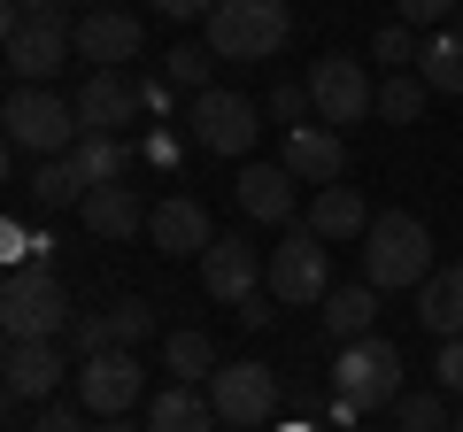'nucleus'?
Here are the masks:
<instances>
[{"label":"nucleus","instance_id":"1","mask_svg":"<svg viewBox=\"0 0 463 432\" xmlns=\"http://www.w3.org/2000/svg\"><path fill=\"white\" fill-rule=\"evenodd\" d=\"M425 278H432L425 216H410V209L371 216V232H364V286H379V294H417Z\"/></svg>","mask_w":463,"mask_h":432},{"label":"nucleus","instance_id":"2","mask_svg":"<svg viewBox=\"0 0 463 432\" xmlns=\"http://www.w3.org/2000/svg\"><path fill=\"white\" fill-rule=\"evenodd\" d=\"M0 124H8V147H16V155H39V163H54V155H70V147L85 139L78 93H54V85H8Z\"/></svg>","mask_w":463,"mask_h":432},{"label":"nucleus","instance_id":"3","mask_svg":"<svg viewBox=\"0 0 463 432\" xmlns=\"http://www.w3.org/2000/svg\"><path fill=\"white\" fill-rule=\"evenodd\" d=\"M286 39H294V0H216L201 47L216 62H270L286 54Z\"/></svg>","mask_w":463,"mask_h":432},{"label":"nucleus","instance_id":"4","mask_svg":"<svg viewBox=\"0 0 463 432\" xmlns=\"http://www.w3.org/2000/svg\"><path fill=\"white\" fill-rule=\"evenodd\" d=\"M70 324H78V309H70V286L54 270H8V286H0V333H8V348L16 340H70Z\"/></svg>","mask_w":463,"mask_h":432},{"label":"nucleus","instance_id":"5","mask_svg":"<svg viewBox=\"0 0 463 432\" xmlns=\"http://www.w3.org/2000/svg\"><path fill=\"white\" fill-rule=\"evenodd\" d=\"M0 47H8V78L16 85H54L70 62H78V23L0 8Z\"/></svg>","mask_w":463,"mask_h":432},{"label":"nucleus","instance_id":"6","mask_svg":"<svg viewBox=\"0 0 463 432\" xmlns=\"http://www.w3.org/2000/svg\"><path fill=\"white\" fill-rule=\"evenodd\" d=\"M332 394L347 401L355 417H371V409H394L402 401V348L394 340H347L340 348V363H332Z\"/></svg>","mask_w":463,"mask_h":432},{"label":"nucleus","instance_id":"7","mask_svg":"<svg viewBox=\"0 0 463 432\" xmlns=\"http://www.w3.org/2000/svg\"><path fill=\"white\" fill-rule=\"evenodd\" d=\"M263 294L279 301V309H309V301H325L332 294V239H317L309 224L286 232L279 248H270V263H263Z\"/></svg>","mask_w":463,"mask_h":432},{"label":"nucleus","instance_id":"8","mask_svg":"<svg viewBox=\"0 0 463 432\" xmlns=\"http://www.w3.org/2000/svg\"><path fill=\"white\" fill-rule=\"evenodd\" d=\"M255 132H263V108H255L248 93H224V85H209V93L185 100V139H194L201 155H248Z\"/></svg>","mask_w":463,"mask_h":432},{"label":"nucleus","instance_id":"9","mask_svg":"<svg viewBox=\"0 0 463 432\" xmlns=\"http://www.w3.org/2000/svg\"><path fill=\"white\" fill-rule=\"evenodd\" d=\"M209 401H216V417H224V432H255V425H270V417L286 409V386H279L270 363H224L209 379Z\"/></svg>","mask_w":463,"mask_h":432},{"label":"nucleus","instance_id":"10","mask_svg":"<svg viewBox=\"0 0 463 432\" xmlns=\"http://www.w3.org/2000/svg\"><path fill=\"white\" fill-rule=\"evenodd\" d=\"M62 379H78V355L62 348V340H16V348L0 355V386H8V401L16 409H47L54 394H62Z\"/></svg>","mask_w":463,"mask_h":432},{"label":"nucleus","instance_id":"11","mask_svg":"<svg viewBox=\"0 0 463 432\" xmlns=\"http://www.w3.org/2000/svg\"><path fill=\"white\" fill-rule=\"evenodd\" d=\"M309 93H317V124H332V132L379 117V85H371V70L355 62V54H325V62L309 70Z\"/></svg>","mask_w":463,"mask_h":432},{"label":"nucleus","instance_id":"12","mask_svg":"<svg viewBox=\"0 0 463 432\" xmlns=\"http://www.w3.org/2000/svg\"><path fill=\"white\" fill-rule=\"evenodd\" d=\"M147 117V93H139V70H85L78 85V124L85 132H132V124Z\"/></svg>","mask_w":463,"mask_h":432},{"label":"nucleus","instance_id":"13","mask_svg":"<svg viewBox=\"0 0 463 432\" xmlns=\"http://www.w3.org/2000/svg\"><path fill=\"white\" fill-rule=\"evenodd\" d=\"M139 394H147V363H139V348H109V355H85V363H78V401L93 417H124Z\"/></svg>","mask_w":463,"mask_h":432},{"label":"nucleus","instance_id":"14","mask_svg":"<svg viewBox=\"0 0 463 432\" xmlns=\"http://www.w3.org/2000/svg\"><path fill=\"white\" fill-rule=\"evenodd\" d=\"M263 263H270V255L255 248V239L216 232V248L201 255V294H209V301H224V309H240L248 294H263Z\"/></svg>","mask_w":463,"mask_h":432},{"label":"nucleus","instance_id":"15","mask_svg":"<svg viewBox=\"0 0 463 432\" xmlns=\"http://www.w3.org/2000/svg\"><path fill=\"white\" fill-rule=\"evenodd\" d=\"M139 47H147V32H139V16H124V8H85L78 16V62L85 70H132Z\"/></svg>","mask_w":463,"mask_h":432},{"label":"nucleus","instance_id":"16","mask_svg":"<svg viewBox=\"0 0 463 432\" xmlns=\"http://www.w3.org/2000/svg\"><path fill=\"white\" fill-rule=\"evenodd\" d=\"M279 163L294 170L301 185H317V193H325V185L347 178V132H332V124H294V132H286V147H279Z\"/></svg>","mask_w":463,"mask_h":432},{"label":"nucleus","instance_id":"17","mask_svg":"<svg viewBox=\"0 0 463 432\" xmlns=\"http://www.w3.org/2000/svg\"><path fill=\"white\" fill-rule=\"evenodd\" d=\"M147 239L170 255V263H178V255H194V263H201V255L216 248V224H209V209H201L194 193H163V201H155V216H147Z\"/></svg>","mask_w":463,"mask_h":432},{"label":"nucleus","instance_id":"18","mask_svg":"<svg viewBox=\"0 0 463 432\" xmlns=\"http://www.w3.org/2000/svg\"><path fill=\"white\" fill-rule=\"evenodd\" d=\"M85 232H93V239H109V248H116V239H139V232H147V201H139V185H93V193H85Z\"/></svg>","mask_w":463,"mask_h":432},{"label":"nucleus","instance_id":"19","mask_svg":"<svg viewBox=\"0 0 463 432\" xmlns=\"http://www.w3.org/2000/svg\"><path fill=\"white\" fill-rule=\"evenodd\" d=\"M294 170L286 163H240V185H232V193H240V209L255 216V224H294Z\"/></svg>","mask_w":463,"mask_h":432},{"label":"nucleus","instance_id":"20","mask_svg":"<svg viewBox=\"0 0 463 432\" xmlns=\"http://www.w3.org/2000/svg\"><path fill=\"white\" fill-rule=\"evenodd\" d=\"M147 432H224V417H216L209 386H163L147 401Z\"/></svg>","mask_w":463,"mask_h":432},{"label":"nucleus","instance_id":"21","mask_svg":"<svg viewBox=\"0 0 463 432\" xmlns=\"http://www.w3.org/2000/svg\"><path fill=\"white\" fill-rule=\"evenodd\" d=\"M417 324L440 333V340H463V263H440L417 286Z\"/></svg>","mask_w":463,"mask_h":432},{"label":"nucleus","instance_id":"22","mask_svg":"<svg viewBox=\"0 0 463 432\" xmlns=\"http://www.w3.org/2000/svg\"><path fill=\"white\" fill-rule=\"evenodd\" d=\"M309 232H317V239H355V248H364V232H371V201L355 193V185H325V193L309 201Z\"/></svg>","mask_w":463,"mask_h":432},{"label":"nucleus","instance_id":"23","mask_svg":"<svg viewBox=\"0 0 463 432\" xmlns=\"http://www.w3.org/2000/svg\"><path fill=\"white\" fill-rule=\"evenodd\" d=\"M70 163H78L85 193H93V185H124V170L139 163V147H132V139H116V132H85L78 147H70Z\"/></svg>","mask_w":463,"mask_h":432},{"label":"nucleus","instance_id":"24","mask_svg":"<svg viewBox=\"0 0 463 432\" xmlns=\"http://www.w3.org/2000/svg\"><path fill=\"white\" fill-rule=\"evenodd\" d=\"M371 324H379V286H332L325 294V340H371Z\"/></svg>","mask_w":463,"mask_h":432},{"label":"nucleus","instance_id":"25","mask_svg":"<svg viewBox=\"0 0 463 432\" xmlns=\"http://www.w3.org/2000/svg\"><path fill=\"white\" fill-rule=\"evenodd\" d=\"M163 371H170V386H209L224 363H216V340L185 324V333H163Z\"/></svg>","mask_w":463,"mask_h":432},{"label":"nucleus","instance_id":"26","mask_svg":"<svg viewBox=\"0 0 463 432\" xmlns=\"http://www.w3.org/2000/svg\"><path fill=\"white\" fill-rule=\"evenodd\" d=\"M24 201H32L39 216H54V209H85V178H78V163H70V155L39 163L32 178H24Z\"/></svg>","mask_w":463,"mask_h":432},{"label":"nucleus","instance_id":"27","mask_svg":"<svg viewBox=\"0 0 463 432\" xmlns=\"http://www.w3.org/2000/svg\"><path fill=\"white\" fill-rule=\"evenodd\" d=\"M417 78H425L432 93H456V100H463V32H456V23H448V32H425Z\"/></svg>","mask_w":463,"mask_h":432},{"label":"nucleus","instance_id":"28","mask_svg":"<svg viewBox=\"0 0 463 432\" xmlns=\"http://www.w3.org/2000/svg\"><path fill=\"white\" fill-rule=\"evenodd\" d=\"M425 100H432V85L417 78V70H394V78L379 85V117L386 124H417V117H425Z\"/></svg>","mask_w":463,"mask_h":432},{"label":"nucleus","instance_id":"29","mask_svg":"<svg viewBox=\"0 0 463 432\" xmlns=\"http://www.w3.org/2000/svg\"><path fill=\"white\" fill-rule=\"evenodd\" d=\"M109 340H116V348L155 340V301H147V294H116V301H109Z\"/></svg>","mask_w":463,"mask_h":432},{"label":"nucleus","instance_id":"30","mask_svg":"<svg viewBox=\"0 0 463 432\" xmlns=\"http://www.w3.org/2000/svg\"><path fill=\"white\" fill-rule=\"evenodd\" d=\"M394 432H456L448 394H440V386H432V394H402L394 401Z\"/></svg>","mask_w":463,"mask_h":432},{"label":"nucleus","instance_id":"31","mask_svg":"<svg viewBox=\"0 0 463 432\" xmlns=\"http://www.w3.org/2000/svg\"><path fill=\"white\" fill-rule=\"evenodd\" d=\"M417 54H425V39H417L410 23H386V32L371 39V62H386V78H394V70H417Z\"/></svg>","mask_w":463,"mask_h":432},{"label":"nucleus","instance_id":"32","mask_svg":"<svg viewBox=\"0 0 463 432\" xmlns=\"http://www.w3.org/2000/svg\"><path fill=\"white\" fill-rule=\"evenodd\" d=\"M270 117L294 132V124H317V93H309V78H279L270 85Z\"/></svg>","mask_w":463,"mask_h":432},{"label":"nucleus","instance_id":"33","mask_svg":"<svg viewBox=\"0 0 463 432\" xmlns=\"http://www.w3.org/2000/svg\"><path fill=\"white\" fill-rule=\"evenodd\" d=\"M209 62H216L209 47H170V62H163V78L178 85L185 100H194V93H209Z\"/></svg>","mask_w":463,"mask_h":432},{"label":"nucleus","instance_id":"34","mask_svg":"<svg viewBox=\"0 0 463 432\" xmlns=\"http://www.w3.org/2000/svg\"><path fill=\"white\" fill-rule=\"evenodd\" d=\"M62 348L78 355V363H85V355H109V348H116V340H109V309H78V324H70Z\"/></svg>","mask_w":463,"mask_h":432},{"label":"nucleus","instance_id":"35","mask_svg":"<svg viewBox=\"0 0 463 432\" xmlns=\"http://www.w3.org/2000/svg\"><path fill=\"white\" fill-rule=\"evenodd\" d=\"M132 147H139V163H147V170H178V163H185V139L170 132V124H147Z\"/></svg>","mask_w":463,"mask_h":432},{"label":"nucleus","instance_id":"36","mask_svg":"<svg viewBox=\"0 0 463 432\" xmlns=\"http://www.w3.org/2000/svg\"><path fill=\"white\" fill-rule=\"evenodd\" d=\"M100 417L85 409V401H47V409H39V425L32 432H93Z\"/></svg>","mask_w":463,"mask_h":432},{"label":"nucleus","instance_id":"37","mask_svg":"<svg viewBox=\"0 0 463 432\" xmlns=\"http://www.w3.org/2000/svg\"><path fill=\"white\" fill-rule=\"evenodd\" d=\"M456 8H463V0H402V23H410V32H448Z\"/></svg>","mask_w":463,"mask_h":432},{"label":"nucleus","instance_id":"38","mask_svg":"<svg viewBox=\"0 0 463 432\" xmlns=\"http://www.w3.org/2000/svg\"><path fill=\"white\" fill-rule=\"evenodd\" d=\"M432 386H440V394H463V340H440V355H432Z\"/></svg>","mask_w":463,"mask_h":432},{"label":"nucleus","instance_id":"39","mask_svg":"<svg viewBox=\"0 0 463 432\" xmlns=\"http://www.w3.org/2000/svg\"><path fill=\"white\" fill-rule=\"evenodd\" d=\"M139 93H147V117H163V124L178 117V100H185V93H178L170 78H139Z\"/></svg>","mask_w":463,"mask_h":432},{"label":"nucleus","instance_id":"40","mask_svg":"<svg viewBox=\"0 0 463 432\" xmlns=\"http://www.w3.org/2000/svg\"><path fill=\"white\" fill-rule=\"evenodd\" d=\"M286 409H294V417H309V409L325 417V409H332V386H317V379H294V394H286Z\"/></svg>","mask_w":463,"mask_h":432},{"label":"nucleus","instance_id":"41","mask_svg":"<svg viewBox=\"0 0 463 432\" xmlns=\"http://www.w3.org/2000/svg\"><path fill=\"white\" fill-rule=\"evenodd\" d=\"M232 316H240V324H248V333H263L270 316H279V301H270V294H248V301H240V309H232Z\"/></svg>","mask_w":463,"mask_h":432},{"label":"nucleus","instance_id":"42","mask_svg":"<svg viewBox=\"0 0 463 432\" xmlns=\"http://www.w3.org/2000/svg\"><path fill=\"white\" fill-rule=\"evenodd\" d=\"M155 8H163V16H201V23L216 16V0H155Z\"/></svg>","mask_w":463,"mask_h":432},{"label":"nucleus","instance_id":"43","mask_svg":"<svg viewBox=\"0 0 463 432\" xmlns=\"http://www.w3.org/2000/svg\"><path fill=\"white\" fill-rule=\"evenodd\" d=\"M16 16H62V0H8Z\"/></svg>","mask_w":463,"mask_h":432},{"label":"nucleus","instance_id":"44","mask_svg":"<svg viewBox=\"0 0 463 432\" xmlns=\"http://www.w3.org/2000/svg\"><path fill=\"white\" fill-rule=\"evenodd\" d=\"M93 432H147V425H132V417H100Z\"/></svg>","mask_w":463,"mask_h":432},{"label":"nucleus","instance_id":"45","mask_svg":"<svg viewBox=\"0 0 463 432\" xmlns=\"http://www.w3.org/2000/svg\"><path fill=\"white\" fill-rule=\"evenodd\" d=\"M270 432H317V425H309V417H286V425H270Z\"/></svg>","mask_w":463,"mask_h":432},{"label":"nucleus","instance_id":"46","mask_svg":"<svg viewBox=\"0 0 463 432\" xmlns=\"http://www.w3.org/2000/svg\"><path fill=\"white\" fill-rule=\"evenodd\" d=\"M456 432H463V409H456Z\"/></svg>","mask_w":463,"mask_h":432},{"label":"nucleus","instance_id":"47","mask_svg":"<svg viewBox=\"0 0 463 432\" xmlns=\"http://www.w3.org/2000/svg\"><path fill=\"white\" fill-rule=\"evenodd\" d=\"M93 8H109V0H93Z\"/></svg>","mask_w":463,"mask_h":432},{"label":"nucleus","instance_id":"48","mask_svg":"<svg viewBox=\"0 0 463 432\" xmlns=\"http://www.w3.org/2000/svg\"><path fill=\"white\" fill-rule=\"evenodd\" d=\"M456 32H463V16H456Z\"/></svg>","mask_w":463,"mask_h":432}]
</instances>
